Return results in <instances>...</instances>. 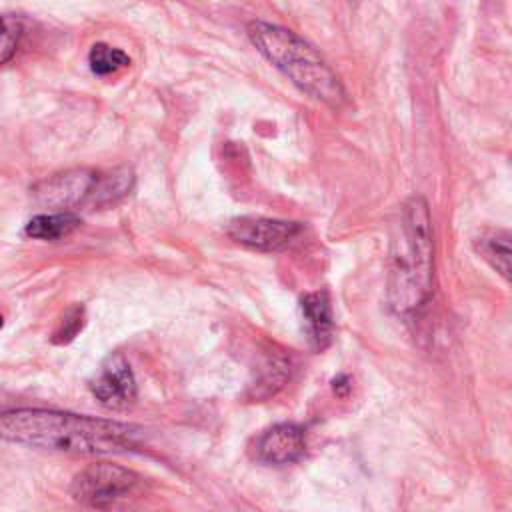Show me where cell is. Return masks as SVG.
<instances>
[{"instance_id":"obj_4","label":"cell","mask_w":512,"mask_h":512,"mask_svg":"<svg viewBox=\"0 0 512 512\" xmlns=\"http://www.w3.org/2000/svg\"><path fill=\"white\" fill-rule=\"evenodd\" d=\"M140 484V476L118 464H90L74 476L70 494L76 502L106 508L120 498L132 494Z\"/></svg>"},{"instance_id":"obj_5","label":"cell","mask_w":512,"mask_h":512,"mask_svg":"<svg viewBox=\"0 0 512 512\" xmlns=\"http://www.w3.org/2000/svg\"><path fill=\"white\" fill-rule=\"evenodd\" d=\"M300 232V222L264 216H242L228 224V236L236 244L258 252H280L288 248Z\"/></svg>"},{"instance_id":"obj_16","label":"cell","mask_w":512,"mask_h":512,"mask_svg":"<svg viewBox=\"0 0 512 512\" xmlns=\"http://www.w3.org/2000/svg\"><path fill=\"white\" fill-rule=\"evenodd\" d=\"M332 390L338 394V396H346L350 392V378L346 374H340L332 380Z\"/></svg>"},{"instance_id":"obj_1","label":"cell","mask_w":512,"mask_h":512,"mask_svg":"<svg viewBox=\"0 0 512 512\" xmlns=\"http://www.w3.org/2000/svg\"><path fill=\"white\" fill-rule=\"evenodd\" d=\"M0 436L56 452L110 454L134 450L140 440V428L82 414L20 408L0 414Z\"/></svg>"},{"instance_id":"obj_6","label":"cell","mask_w":512,"mask_h":512,"mask_svg":"<svg viewBox=\"0 0 512 512\" xmlns=\"http://www.w3.org/2000/svg\"><path fill=\"white\" fill-rule=\"evenodd\" d=\"M98 172L86 168L66 170L48 176L32 188L34 198L50 208H70L78 204H88Z\"/></svg>"},{"instance_id":"obj_11","label":"cell","mask_w":512,"mask_h":512,"mask_svg":"<svg viewBox=\"0 0 512 512\" xmlns=\"http://www.w3.org/2000/svg\"><path fill=\"white\" fill-rule=\"evenodd\" d=\"M80 226V218L72 212L40 214L26 224V234L38 240H60Z\"/></svg>"},{"instance_id":"obj_15","label":"cell","mask_w":512,"mask_h":512,"mask_svg":"<svg viewBox=\"0 0 512 512\" xmlns=\"http://www.w3.org/2000/svg\"><path fill=\"white\" fill-rule=\"evenodd\" d=\"M84 322V310L82 306H72L70 310H66L60 328L54 332V342H68L76 336V332L82 328Z\"/></svg>"},{"instance_id":"obj_2","label":"cell","mask_w":512,"mask_h":512,"mask_svg":"<svg viewBox=\"0 0 512 512\" xmlns=\"http://www.w3.org/2000/svg\"><path fill=\"white\" fill-rule=\"evenodd\" d=\"M434 242L430 210L422 196H412L400 212L388 258V304L398 314L420 308L432 292Z\"/></svg>"},{"instance_id":"obj_3","label":"cell","mask_w":512,"mask_h":512,"mask_svg":"<svg viewBox=\"0 0 512 512\" xmlns=\"http://www.w3.org/2000/svg\"><path fill=\"white\" fill-rule=\"evenodd\" d=\"M248 36L256 50L302 92L334 108L346 102V92L338 76L324 58L294 32L254 20L248 24Z\"/></svg>"},{"instance_id":"obj_9","label":"cell","mask_w":512,"mask_h":512,"mask_svg":"<svg viewBox=\"0 0 512 512\" xmlns=\"http://www.w3.org/2000/svg\"><path fill=\"white\" fill-rule=\"evenodd\" d=\"M300 312L310 346L314 350H324L334 334V320L328 294L324 290L304 294L300 298Z\"/></svg>"},{"instance_id":"obj_10","label":"cell","mask_w":512,"mask_h":512,"mask_svg":"<svg viewBox=\"0 0 512 512\" xmlns=\"http://www.w3.org/2000/svg\"><path fill=\"white\" fill-rule=\"evenodd\" d=\"M134 186V174L130 168H116L106 174H98L92 196L88 206L104 208L110 204H116L120 198H124Z\"/></svg>"},{"instance_id":"obj_12","label":"cell","mask_w":512,"mask_h":512,"mask_svg":"<svg viewBox=\"0 0 512 512\" xmlns=\"http://www.w3.org/2000/svg\"><path fill=\"white\" fill-rule=\"evenodd\" d=\"M478 254L490 262V266L500 272L506 280L510 276V236L508 232H494L476 240Z\"/></svg>"},{"instance_id":"obj_7","label":"cell","mask_w":512,"mask_h":512,"mask_svg":"<svg viewBox=\"0 0 512 512\" xmlns=\"http://www.w3.org/2000/svg\"><path fill=\"white\" fill-rule=\"evenodd\" d=\"M96 400L110 410H126L136 400V380L122 354L108 356L90 382Z\"/></svg>"},{"instance_id":"obj_17","label":"cell","mask_w":512,"mask_h":512,"mask_svg":"<svg viewBox=\"0 0 512 512\" xmlns=\"http://www.w3.org/2000/svg\"><path fill=\"white\" fill-rule=\"evenodd\" d=\"M0 326H2V314H0Z\"/></svg>"},{"instance_id":"obj_8","label":"cell","mask_w":512,"mask_h":512,"mask_svg":"<svg viewBox=\"0 0 512 512\" xmlns=\"http://www.w3.org/2000/svg\"><path fill=\"white\" fill-rule=\"evenodd\" d=\"M306 452V436L298 424L282 422L266 428L254 442V456L262 464L284 466L298 462Z\"/></svg>"},{"instance_id":"obj_14","label":"cell","mask_w":512,"mask_h":512,"mask_svg":"<svg viewBox=\"0 0 512 512\" xmlns=\"http://www.w3.org/2000/svg\"><path fill=\"white\" fill-rule=\"evenodd\" d=\"M22 36V26L18 20L0 16V64L8 62L18 48Z\"/></svg>"},{"instance_id":"obj_13","label":"cell","mask_w":512,"mask_h":512,"mask_svg":"<svg viewBox=\"0 0 512 512\" xmlns=\"http://www.w3.org/2000/svg\"><path fill=\"white\" fill-rule=\"evenodd\" d=\"M88 62H90V68L94 74L106 76V74H114V72L126 68L130 64V58L122 50L112 48L104 42H98L92 46V50L88 54Z\"/></svg>"}]
</instances>
